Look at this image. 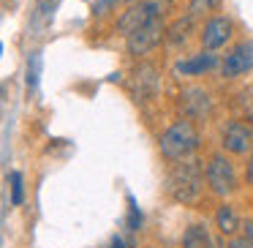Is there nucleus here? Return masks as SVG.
Here are the masks:
<instances>
[{
    "instance_id": "obj_1",
    "label": "nucleus",
    "mask_w": 253,
    "mask_h": 248,
    "mask_svg": "<svg viewBox=\"0 0 253 248\" xmlns=\"http://www.w3.org/2000/svg\"><path fill=\"white\" fill-rule=\"evenodd\" d=\"M204 186H207V183H204V166H202V161H196L193 155L177 161V164L171 166L169 177H166V191H169V197L180 204H196L199 197H202V191H204Z\"/></svg>"
},
{
    "instance_id": "obj_2",
    "label": "nucleus",
    "mask_w": 253,
    "mask_h": 248,
    "mask_svg": "<svg viewBox=\"0 0 253 248\" xmlns=\"http://www.w3.org/2000/svg\"><path fill=\"white\" fill-rule=\"evenodd\" d=\"M199 145H202L199 128H196V123L188 120V117H180V120L171 123V126L161 134V153L169 161L191 158L199 150Z\"/></svg>"
},
{
    "instance_id": "obj_3",
    "label": "nucleus",
    "mask_w": 253,
    "mask_h": 248,
    "mask_svg": "<svg viewBox=\"0 0 253 248\" xmlns=\"http://www.w3.org/2000/svg\"><path fill=\"white\" fill-rule=\"evenodd\" d=\"M174 6V0H139V3H128V8L117 17V33L128 36L142 25H150L155 19H164V14Z\"/></svg>"
},
{
    "instance_id": "obj_4",
    "label": "nucleus",
    "mask_w": 253,
    "mask_h": 248,
    "mask_svg": "<svg viewBox=\"0 0 253 248\" xmlns=\"http://www.w3.org/2000/svg\"><path fill=\"white\" fill-rule=\"evenodd\" d=\"M204 183H207V188L215 197H220V199L231 197L237 191V169L231 164V158H226L220 153L210 155L204 161Z\"/></svg>"
},
{
    "instance_id": "obj_5",
    "label": "nucleus",
    "mask_w": 253,
    "mask_h": 248,
    "mask_svg": "<svg viewBox=\"0 0 253 248\" xmlns=\"http://www.w3.org/2000/svg\"><path fill=\"white\" fill-rule=\"evenodd\" d=\"M164 36H166V22L164 19H155V22H150V25H142V28H136L133 33L126 36L128 55H133V57L150 55L153 50H158V47L164 44Z\"/></svg>"
},
{
    "instance_id": "obj_6",
    "label": "nucleus",
    "mask_w": 253,
    "mask_h": 248,
    "mask_svg": "<svg viewBox=\"0 0 253 248\" xmlns=\"http://www.w3.org/2000/svg\"><path fill=\"white\" fill-rule=\"evenodd\" d=\"M177 106H180L182 117L188 120H207L212 115V93L202 85H193V88H185L177 99Z\"/></svg>"
},
{
    "instance_id": "obj_7",
    "label": "nucleus",
    "mask_w": 253,
    "mask_h": 248,
    "mask_svg": "<svg viewBox=\"0 0 253 248\" xmlns=\"http://www.w3.org/2000/svg\"><path fill=\"white\" fill-rule=\"evenodd\" d=\"M231 36H234V22H231L229 17H220V14H215V17H207L202 25V33H199V41H202V50H220V47H226L231 41Z\"/></svg>"
},
{
    "instance_id": "obj_8",
    "label": "nucleus",
    "mask_w": 253,
    "mask_h": 248,
    "mask_svg": "<svg viewBox=\"0 0 253 248\" xmlns=\"http://www.w3.org/2000/svg\"><path fill=\"white\" fill-rule=\"evenodd\" d=\"M220 77L223 79H234V77H242L253 68V41H240L234 44L229 52L223 55L220 60Z\"/></svg>"
},
{
    "instance_id": "obj_9",
    "label": "nucleus",
    "mask_w": 253,
    "mask_h": 248,
    "mask_svg": "<svg viewBox=\"0 0 253 248\" xmlns=\"http://www.w3.org/2000/svg\"><path fill=\"white\" fill-rule=\"evenodd\" d=\"M220 145L231 155H245L253 148V126L242 120H229L220 131Z\"/></svg>"
},
{
    "instance_id": "obj_10",
    "label": "nucleus",
    "mask_w": 253,
    "mask_h": 248,
    "mask_svg": "<svg viewBox=\"0 0 253 248\" xmlns=\"http://www.w3.org/2000/svg\"><path fill=\"white\" fill-rule=\"evenodd\" d=\"M218 66H220L218 55H215L212 50H202V52H196V55H188V57H182V60H177L174 71L180 74V77H202V74L212 71V68H218Z\"/></svg>"
},
{
    "instance_id": "obj_11",
    "label": "nucleus",
    "mask_w": 253,
    "mask_h": 248,
    "mask_svg": "<svg viewBox=\"0 0 253 248\" xmlns=\"http://www.w3.org/2000/svg\"><path fill=\"white\" fill-rule=\"evenodd\" d=\"M193 30H196V19H193L191 14H182V17H177L171 25H166L164 44H166V47H174V50H180V47H185L188 41H191Z\"/></svg>"
},
{
    "instance_id": "obj_12",
    "label": "nucleus",
    "mask_w": 253,
    "mask_h": 248,
    "mask_svg": "<svg viewBox=\"0 0 253 248\" xmlns=\"http://www.w3.org/2000/svg\"><path fill=\"white\" fill-rule=\"evenodd\" d=\"M215 224H218V229L223 232L226 237H231V235L240 232L242 221H240V213H237L234 204H220L218 213H215Z\"/></svg>"
},
{
    "instance_id": "obj_13",
    "label": "nucleus",
    "mask_w": 253,
    "mask_h": 248,
    "mask_svg": "<svg viewBox=\"0 0 253 248\" xmlns=\"http://www.w3.org/2000/svg\"><path fill=\"white\" fill-rule=\"evenodd\" d=\"M182 248H212V237H210L207 226L193 224L182 232Z\"/></svg>"
},
{
    "instance_id": "obj_14",
    "label": "nucleus",
    "mask_w": 253,
    "mask_h": 248,
    "mask_svg": "<svg viewBox=\"0 0 253 248\" xmlns=\"http://www.w3.org/2000/svg\"><path fill=\"white\" fill-rule=\"evenodd\" d=\"M155 85H158V77H155L153 68H139L136 71V99H150L155 90Z\"/></svg>"
},
{
    "instance_id": "obj_15",
    "label": "nucleus",
    "mask_w": 253,
    "mask_h": 248,
    "mask_svg": "<svg viewBox=\"0 0 253 248\" xmlns=\"http://www.w3.org/2000/svg\"><path fill=\"white\" fill-rule=\"evenodd\" d=\"M41 66H44L41 52H30V57H28V90L30 93H33L41 82Z\"/></svg>"
},
{
    "instance_id": "obj_16",
    "label": "nucleus",
    "mask_w": 253,
    "mask_h": 248,
    "mask_svg": "<svg viewBox=\"0 0 253 248\" xmlns=\"http://www.w3.org/2000/svg\"><path fill=\"white\" fill-rule=\"evenodd\" d=\"M220 0H191L188 3V14H191L193 19L196 17H210V11H218Z\"/></svg>"
},
{
    "instance_id": "obj_17",
    "label": "nucleus",
    "mask_w": 253,
    "mask_h": 248,
    "mask_svg": "<svg viewBox=\"0 0 253 248\" xmlns=\"http://www.w3.org/2000/svg\"><path fill=\"white\" fill-rule=\"evenodd\" d=\"M8 183H11V204H22L25 202L22 175H19V172H11V175H8Z\"/></svg>"
},
{
    "instance_id": "obj_18",
    "label": "nucleus",
    "mask_w": 253,
    "mask_h": 248,
    "mask_svg": "<svg viewBox=\"0 0 253 248\" xmlns=\"http://www.w3.org/2000/svg\"><path fill=\"white\" fill-rule=\"evenodd\" d=\"M142 210L136 207V199L128 197V232H136L139 226H142Z\"/></svg>"
},
{
    "instance_id": "obj_19",
    "label": "nucleus",
    "mask_w": 253,
    "mask_h": 248,
    "mask_svg": "<svg viewBox=\"0 0 253 248\" xmlns=\"http://www.w3.org/2000/svg\"><path fill=\"white\" fill-rule=\"evenodd\" d=\"M55 6H57V0H39V6H36V8H39V14L44 19H49L52 11H55Z\"/></svg>"
},
{
    "instance_id": "obj_20",
    "label": "nucleus",
    "mask_w": 253,
    "mask_h": 248,
    "mask_svg": "<svg viewBox=\"0 0 253 248\" xmlns=\"http://www.w3.org/2000/svg\"><path fill=\"white\" fill-rule=\"evenodd\" d=\"M226 248H253V246H251V240H248V237L231 235V240H229V246H226Z\"/></svg>"
},
{
    "instance_id": "obj_21",
    "label": "nucleus",
    "mask_w": 253,
    "mask_h": 248,
    "mask_svg": "<svg viewBox=\"0 0 253 248\" xmlns=\"http://www.w3.org/2000/svg\"><path fill=\"white\" fill-rule=\"evenodd\" d=\"M106 248H131V243H128L123 235H115V237L109 240V246H106Z\"/></svg>"
},
{
    "instance_id": "obj_22",
    "label": "nucleus",
    "mask_w": 253,
    "mask_h": 248,
    "mask_svg": "<svg viewBox=\"0 0 253 248\" xmlns=\"http://www.w3.org/2000/svg\"><path fill=\"white\" fill-rule=\"evenodd\" d=\"M115 6V0H95V14H106Z\"/></svg>"
},
{
    "instance_id": "obj_23",
    "label": "nucleus",
    "mask_w": 253,
    "mask_h": 248,
    "mask_svg": "<svg viewBox=\"0 0 253 248\" xmlns=\"http://www.w3.org/2000/svg\"><path fill=\"white\" fill-rule=\"evenodd\" d=\"M245 183L253 186V153L248 155V164H245Z\"/></svg>"
},
{
    "instance_id": "obj_24",
    "label": "nucleus",
    "mask_w": 253,
    "mask_h": 248,
    "mask_svg": "<svg viewBox=\"0 0 253 248\" xmlns=\"http://www.w3.org/2000/svg\"><path fill=\"white\" fill-rule=\"evenodd\" d=\"M242 229H245V237L251 240V246H253V221H248V224H242Z\"/></svg>"
},
{
    "instance_id": "obj_25",
    "label": "nucleus",
    "mask_w": 253,
    "mask_h": 248,
    "mask_svg": "<svg viewBox=\"0 0 253 248\" xmlns=\"http://www.w3.org/2000/svg\"><path fill=\"white\" fill-rule=\"evenodd\" d=\"M123 3H139V0H123Z\"/></svg>"
},
{
    "instance_id": "obj_26",
    "label": "nucleus",
    "mask_w": 253,
    "mask_h": 248,
    "mask_svg": "<svg viewBox=\"0 0 253 248\" xmlns=\"http://www.w3.org/2000/svg\"><path fill=\"white\" fill-rule=\"evenodd\" d=\"M0 55H3V44H0Z\"/></svg>"
}]
</instances>
